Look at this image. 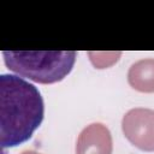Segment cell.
<instances>
[{"instance_id":"1","label":"cell","mask_w":154,"mask_h":154,"mask_svg":"<svg viewBox=\"0 0 154 154\" xmlns=\"http://www.w3.org/2000/svg\"><path fill=\"white\" fill-rule=\"evenodd\" d=\"M45 114L38 89L14 75L0 76V144L11 148L28 141Z\"/></svg>"},{"instance_id":"2","label":"cell","mask_w":154,"mask_h":154,"mask_svg":"<svg viewBox=\"0 0 154 154\" xmlns=\"http://www.w3.org/2000/svg\"><path fill=\"white\" fill-rule=\"evenodd\" d=\"M77 53L73 51H4L6 67L36 83L52 84L64 79L72 70Z\"/></svg>"},{"instance_id":"3","label":"cell","mask_w":154,"mask_h":154,"mask_svg":"<svg viewBox=\"0 0 154 154\" xmlns=\"http://www.w3.org/2000/svg\"><path fill=\"white\" fill-rule=\"evenodd\" d=\"M122 129L128 141L143 152H154V109L132 108L122 120Z\"/></svg>"},{"instance_id":"4","label":"cell","mask_w":154,"mask_h":154,"mask_svg":"<svg viewBox=\"0 0 154 154\" xmlns=\"http://www.w3.org/2000/svg\"><path fill=\"white\" fill-rule=\"evenodd\" d=\"M112 135L101 123L89 124L78 135L76 154H112Z\"/></svg>"},{"instance_id":"5","label":"cell","mask_w":154,"mask_h":154,"mask_svg":"<svg viewBox=\"0 0 154 154\" xmlns=\"http://www.w3.org/2000/svg\"><path fill=\"white\" fill-rule=\"evenodd\" d=\"M131 88L141 93H154V59L147 58L134 63L128 72Z\"/></svg>"},{"instance_id":"6","label":"cell","mask_w":154,"mask_h":154,"mask_svg":"<svg viewBox=\"0 0 154 154\" xmlns=\"http://www.w3.org/2000/svg\"><path fill=\"white\" fill-rule=\"evenodd\" d=\"M120 52H89L91 64L97 69H105L118 61Z\"/></svg>"},{"instance_id":"7","label":"cell","mask_w":154,"mask_h":154,"mask_svg":"<svg viewBox=\"0 0 154 154\" xmlns=\"http://www.w3.org/2000/svg\"><path fill=\"white\" fill-rule=\"evenodd\" d=\"M20 154H41V153H37V152H35V150H24V152H22Z\"/></svg>"}]
</instances>
